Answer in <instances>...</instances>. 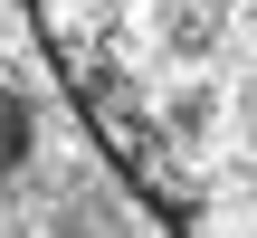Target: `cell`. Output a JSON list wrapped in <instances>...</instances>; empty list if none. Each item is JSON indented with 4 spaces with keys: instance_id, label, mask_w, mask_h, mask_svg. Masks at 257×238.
Segmentation results:
<instances>
[{
    "instance_id": "obj_1",
    "label": "cell",
    "mask_w": 257,
    "mask_h": 238,
    "mask_svg": "<svg viewBox=\"0 0 257 238\" xmlns=\"http://www.w3.org/2000/svg\"><path fill=\"white\" fill-rule=\"evenodd\" d=\"M29 19L162 229H257V0H29Z\"/></svg>"
}]
</instances>
